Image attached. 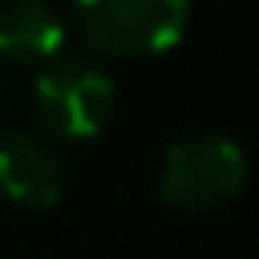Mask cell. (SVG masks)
<instances>
[{"label": "cell", "instance_id": "6da1fadb", "mask_svg": "<svg viewBox=\"0 0 259 259\" xmlns=\"http://www.w3.org/2000/svg\"><path fill=\"white\" fill-rule=\"evenodd\" d=\"M81 36L101 57H158L186 36L190 0H73Z\"/></svg>", "mask_w": 259, "mask_h": 259}, {"label": "cell", "instance_id": "5b68a950", "mask_svg": "<svg viewBox=\"0 0 259 259\" xmlns=\"http://www.w3.org/2000/svg\"><path fill=\"white\" fill-rule=\"evenodd\" d=\"M65 49V20L45 0H12L0 8V61L49 65Z\"/></svg>", "mask_w": 259, "mask_h": 259}, {"label": "cell", "instance_id": "3957f363", "mask_svg": "<svg viewBox=\"0 0 259 259\" xmlns=\"http://www.w3.org/2000/svg\"><path fill=\"white\" fill-rule=\"evenodd\" d=\"M36 117L61 138H93L113 113V77L89 57H53L32 85Z\"/></svg>", "mask_w": 259, "mask_h": 259}, {"label": "cell", "instance_id": "7a4b0ae2", "mask_svg": "<svg viewBox=\"0 0 259 259\" xmlns=\"http://www.w3.org/2000/svg\"><path fill=\"white\" fill-rule=\"evenodd\" d=\"M247 182V154L219 134L182 138L162 150L158 198L174 210H210Z\"/></svg>", "mask_w": 259, "mask_h": 259}, {"label": "cell", "instance_id": "277c9868", "mask_svg": "<svg viewBox=\"0 0 259 259\" xmlns=\"http://www.w3.org/2000/svg\"><path fill=\"white\" fill-rule=\"evenodd\" d=\"M0 194L28 210H45V206L61 202L65 166L40 134H32V130L0 134Z\"/></svg>", "mask_w": 259, "mask_h": 259}, {"label": "cell", "instance_id": "8992f818", "mask_svg": "<svg viewBox=\"0 0 259 259\" xmlns=\"http://www.w3.org/2000/svg\"><path fill=\"white\" fill-rule=\"evenodd\" d=\"M0 101H4V73H0Z\"/></svg>", "mask_w": 259, "mask_h": 259}]
</instances>
